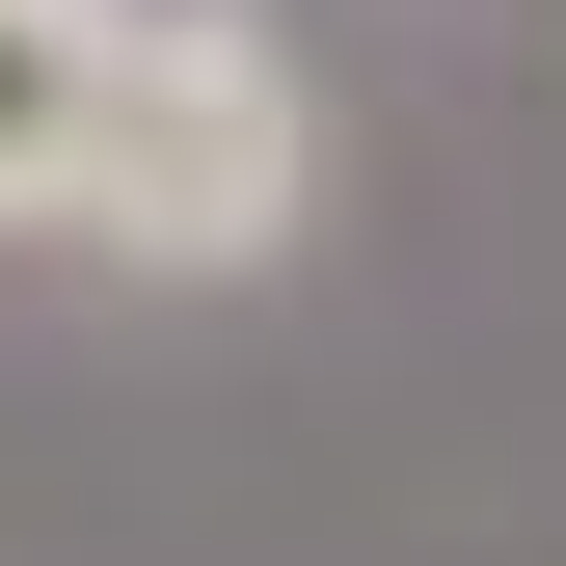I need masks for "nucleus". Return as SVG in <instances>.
<instances>
[{"instance_id": "obj_1", "label": "nucleus", "mask_w": 566, "mask_h": 566, "mask_svg": "<svg viewBox=\"0 0 566 566\" xmlns=\"http://www.w3.org/2000/svg\"><path fill=\"white\" fill-rule=\"evenodd\" d=\"M297 217H324V54L270 28V0H135L82 270H135V297H243V270H297Z\"/></svg>"}, {"instance_id": "obj_2", "label": "nucleus", "mask_w": 566, "mask_h": 566, "mask_svg": "<svg viewBox=\"0 0 566 566\" xmlns=\"http://www.w3.org/2000/svg\"><path fill=\"white\" fill-rule=\"evenodd\" d=\"M108 82H135V0H0V243H82Z\"/></svg>"}]
</instances>
